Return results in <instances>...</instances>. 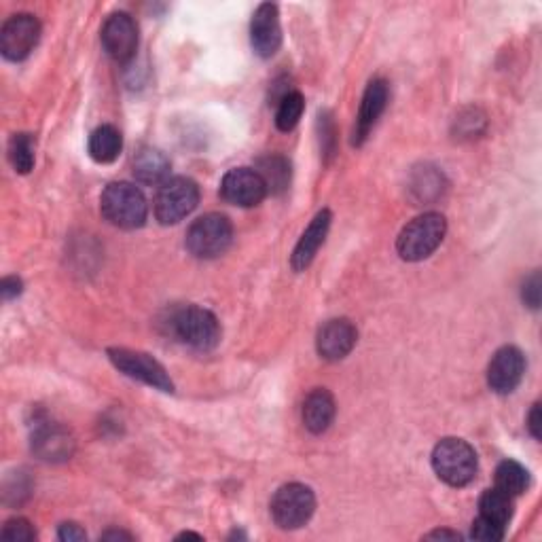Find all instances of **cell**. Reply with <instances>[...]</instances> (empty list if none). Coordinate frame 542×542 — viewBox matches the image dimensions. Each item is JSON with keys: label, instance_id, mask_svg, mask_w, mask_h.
I'll return each mask as SVG.
<instances>
[{"label": "cell", "instance_id": "obj_10", "mask_svg": "<svg viewBox=\"0 0 542 542\" xmlns=\"http://www.w3.org/2000/svg\"><path fill=\"white\" fill-rule=\"evenodd\" d=\"M102 45L115 62H130L138 49V26L134 17L121 11L108 17L102 26Z\"/></svg>", "mask_w": 542, "mask_h": 542}, {"label": "cell", "instance_id": "obj_1", "mask_svg": "<svg viewBox=\"0 0 542 542\" xmlns=\"http://www.w3.org/2000/svg\"><path fill=\"white\" fill-rule=\"evenodd\" d=\"M100 210L104 219L119 229H138L149 214L147 200L132 183L108 185L100 197Z\"/></svg>", "mask_w": 542, "mask_h": 542}, {"label": "cell", "instance_id": "obj_29", "mask_svg": "<svg viewBox=\"0 0 542 542\" xmlns=\"http://www.w3.org/2000/svg\"><path fill=\"white\" fill-rule=\"evenodd\" d=\"M58 538H60L62 542H79V540H85L87 534H85V530L79 526V523L66 521V523H62L60 530H58Z\"/></svg>", "mask_w": 542, "mask_h": 542}, {"label": "cell", "instance_id": "obj_24", "mask_svg": "<svg viewBox=\"0 0 542 542\" xmlns=\"http://www.w3.org/2000/svg\"><path fill=\"white\" fill-rule=\"evenodd\" d=\"M36 142L32 134H15L9 142V161L17 174H30L34 168Z\"/></svg>", "mask_w": 542, "mask_h": 542}, {"label": "cell", "instance_id": "obj_21", "mask_svg": "<svg viewBox=\"0 0 542 542\" xmlns=\"http://www.w3.org/2000/svg\"><path fill=\"white\" fill-rule=\"evenodd\" d=\"M255 170L261 174L263 183L267 187V193L280 195L288 189V185H291V161L282 155L261 157L257 161Z\"/></svg>", "mask_w": 542, "mask_h": 542}, {"label": "cell", "instance_id": "obj_31", "mask_svg": "<svg viewBox=\"0 0 542 542\" xmlns=\"http://www.w3.org/2000/svg\"><path fill=\"white\" fill-rule=\"evenodd\" d=\"M528 428L532 432V437L536 441H540V437H542V418H540V405L538 403L532 407V411L528 415Z\"/></svg>", "mask_w": 542, "mask_h": 542}, {"label": "cell", "instance_id": "obj_13", "mask_svg": "<svg viewBox=\"0 0 542 542\" xmlns=\"http://www.w3.org/2000/svg\"><path fill=\"white\" fill-rule=\"evenodd\" d=\"M250 43L259 58L267 60L276 56L282 45V28H280V13L278 7L271 3L259 5L252 15L250 22Z\"/></svg>", "mask_w": 542, "mask_h": 542}, {"label": "cell", "instance_id": "obj_2", "mask_svg": "<svg viewBox=\"0 0 542 542\" xmlns=\"http://www.w3.org/2000/svg\"><path fill=\"white\" fill-rule=\"evenodd\" d=\"M447 233V221L439 212H426L413 219L396 240V250L405 261H424L435 252Z\"/></svg>", "mask_w": 542, "mask_h": 542}, {"label": "cell", "instance_id": "obj_32", "mask_svg": "<svg viewBox=\"0 0 542 542\" xmlns=\"http://www.w3.org/2000/svg\"><path fill=\"white\" fill-rule=\"evenodd\" d=\"M100 540H132V534L117 532V530H108L106 534L100 536Z\"/></svg>", "mask_w": 542, "mask_h": 542}, {"label": "cell", "instance_id": "obj_19", "mask_svg": "<svg viewBox=\"0 0 542 542\" xmlns=\"http://www.w3.org/2000/svg\"><path fill=\"white\" fill-rule=\"evenodd\" d=\"M170 159L153 147H142L134 155V176L144 185H164L170 178Z\"/></svg>", "mask_w": 542, "mask_h": 542}, {"label": "cell", "instance_id": "obj_28", "mask_svg": "<svg viewBox=\"0 0 542 542\" xmlns=\"http://www.w3.org/2000/svg\"><path fill=\"white\" fill-rule=\"evenodd\" d=\"M540 297H542V282H540L538 271H534V274L530 278H526V282H523L521 299L528 307H532V310H538Z\"/></svg>", "mask_w": 542, "mask_h": 542}, {"label": "cell", "instance_id": "obj_18", "mask_svg": "<svg viewBox=\"0 0 542 542\" xmlns=\"http://www.w3.org/2000/svg\"><path fill=\"white\" fill-rule=\"evenodd\" d=\"M335 399L329 390L316 388L303 403V424L312 435L327 432L335 420Z\"/></svg>", "mask_w": 542, "mask_h": 542}, {"label": "cell", "instance_id": "obj_26", "mask_svg": "<svg viewBox=\"0 0 542 542\" xmlns=\"http://www.w3.org/2000/svg\"><path fill=\"white\" fill-rule=\"evenodd\" d=\"M3 538L9 542H32V540H36V532L28 519L15 517L5 523Z\"/></svg>", "mask_w": 542, "mask_h": 542}, {"label": "cell", "instance_id": "obj_3", "mask_svg": "<svg viewBox=\"0 0 542 542\" xmlns=\"http://www.w3.org/2000/svg\"><path fill=\"white\" fill-rule=\"evenodd\" d=\"M432 468L441 481L451 487H464L477 475V454L475 449L462 439L447 437L437 443L432 451Z\"/></svg>", "mask_w": 542, "mask_h": 542}, {"label": "cell", "instance_id": "obj_12", "mask_svg": "<svg viewBox=\"0 0 542 542\" xmlns=\"http://www.w3.org/2000/svg\"><path fill=\"white\" fill-rule=\"evenodd\" d=\"M526 373V356L515 346L500 348L490 367H487V384L496 394H511Z\"/></svg>", "mask_w": 542, "mask_h": 542}, {"label": "cell", "instance_id": "obj_7", "mask_svg": "<svg viewBox=\"0 0 542 542\" xmlns=\"http://www.w3.org/2000/svg\"><path fill=\"white\" fill-rule=\"evenodd\" d=\"M269 509L282 530H297L312 519L316 511V496L312 487L303 483H286L271 498Z\"/></svg>", "mask_w": 542, "mask_h": 542}, {"label": "cell", "instance_id": "obj_22", "mask_svg": "<svg viewBox=\"0 0 542 542\" xmlns=\"http://www.w3.org/2000/svg\"><path fill=\"white\" fill-rule=\"evenodd\" d=\"M479 517L496 523L500 528H507L513 517V498L509 494L500 492L498 487L487 490L479 500Z\"/></svg>", "mask_w": 542, "mask_h": 542}, {"label": "cell", "instance_id": "obj_15", "mask_svg": "<svg viewBox=\"0 0 542 542\" xmlns=\"http://www.w3.org/2000/svg\"><path fill=\"white\" fill-rule=\"evenodd\" d=\"M358 341L356 327L348 318H335L324 322L318 337H316V350L318 354L329 360V363H337V360L346 358Z\"/></svg>", "mask_w": 542, "mask_h": 542}, {"label": "cell", "instance_id": "obj_27", "mask_svg": "<svg viewBox=\"0 0 542 542\" xmlns=\"http://www.w3.org/2000/svg\"><path fill=\"white\" fill-rule=\"evenodd\" d=\"M504 534H507V528H500V526H496V523L487 521L483 517L475 519L473 530H471V536L475 540H483V542H498L504 538Z\"/></svg>", "mask_w": 542, "mask_h": 542}, {"label": "cell", "instance_id": "obj_30", "mask_svg": "<svg viewBox=\"0 0 542 542\" xmlns=\"http://www.w3.org/2000/svg\"><path fill=\"white\" fill-rule=\"evenodd\" d=\"M22 280L20 278H15V276H9L5 278L3 282H0V293H3V299H13L22 293Z\"/></svg>", "mask_w": 542, "mask_h": 542}, {"label": "cell", "instance_id": "obj_11", "mask_svg": "<svg viewBox=\"0 0 542 542\" xmlns=\"http://www.w3.org/2000/svg\"><path fill=\"white\" fill-rule=\"evenodd\" d=\"M221 195L225 202L233 206L252 208L265 200L267 187L257 170L233 168L221 180Z\"/></svg>", "mask_w": 542, "mask_h": 542}, {"label": "cell", "instance_id": "obj_16", "mask_svg": "<svg viewBox=\"0 0 542 542\" xmlns=\"http://www.w3.org/2000/svg\"><path fill=\"white\" fill-rule=\"evenodd\" d=\"M388 96H390V89H388V83L384 79H373L367 89H365V96H363V102H360V113H358V119H356V128H354V144L356 147H360L363 144L371 130L375 128L377 119L382 117V113L386 111V104H388Z\"/></svg>", "mask_w": 542, "mask_h": 542}, {"label": "cell", "instance_id": "obj_25", "mask_svg": "<svg viewBox=\"0 0 542 542\" xmlns=\"http://www.w3.org/2000/svg\"><path fill=\"white\" fill-rule=\"evenodd\" d=\"M303 111H305V98L299 92L284 94L276 113V128L280 132L295 130Z\"/></svg>", "mask_w": 542, "mask_h": 542}, {"label": "cell", "instance_id": "obj_6", "mask_svg": "<svg viewBox=\"0 0 542 542\" xmlns=\"http://www.w3.org/2000/svg\"><path fill=\"white\" fill-rule=\"evenodd\" d=\"M197 204H200V187L195 180L185 176L168 178L157 191L155 216L161 225H176L185 221Z\"/></svg>", "mask_w": 542, "mask_h": 542}, {"label": "cell", "instance_id": "obj_34", "mask_svg": "<svg viewBox=\"0 0 542 542\" xmlns=\"http://www.w3.org/2000/svg\"><path fill=\"white\" fill-rule=\"evenodd\" d=\"M183 538H195V540H202L200 534H193V532H185V534H180L178 540H183Z\"/></svg>", "mask_w": 542, "mask_h": 542}, {"label": "cell", "instance_id": "obj_8", "mask_svg": "<svg viewBox=\"0 0 542 542\" xmlns=\"http://www.w3.org/2000/svg\"><path fill=\"white\" fill-rule=\"evenodd\" d=\"M106 354L123 375H128L136 379V382L147 384L159 392H174V382L168 371L164 369V365H159L153 356L128 348H111Z\"/></svg>", "mask_w": 542, "mask_h": 542}, {"label": "cell", "instance_id": "obj_23", "mask_svg": "<svg viewBox=\"0 0 542 542\" xmlns=\"http://www.w3.org/2000/svg\"><path fill=\"white\" fill-rule=\"evenodd\" d=\"M496 487L511 498L521 496L530 487V473L515 460H504L496 468Z\"/></svg>", "mask_w": 542, "mask_h": 542}, {"label": "cell", "instance_id": "obj_4", "mask_svg": "<svg viewBox=\"0 0 542 542\" xmlns=\"http://www.w3.org/2000/svg\"><path fill=\"white\" fill-rule=\"evenodd\" d=\"M170 327L178 341H183L185 346L200 352L214 350L221 341L219 320H216L212 312L197 305H187L183 310H178L172 316Z\"/></svg>", "mask_w": 542, "mask_h": 542}, {"label": "cell", "instance_id": "obj_33", "mask_svg": "<svg viewBox=\"0 0 542 542\" xmlns=\"http://www.w3.org/2000/svg\"><path fill=\"white\" fill-rule=\"evenodd\" d=\"M428 540H435V538H449V540H460V534L458 532H449V530H437V532H430L426 536Z\"/></svg>", "mask_w": 542, "mask_h": 542}, {"label": "cell", "instance_id": "obj_20", "mask_svg": "<svg viewBox=\"0 0 542 542\" xmlns=\"http://www.w3.org/2000/svg\"><path fill=\"white\" fill-rule=\"evenodd\" d=\"M123 149L121 132L115 125H100L89 136V155L98 164H113Z\"/></svg>", "mask_w": 542, "mask_h": 542}, {"label": "cell", "instance_id": "obj_14", "mask_svg": "<svg viewBox=\"0 0 542 542\" xmlns=\"http://www.w3.org/2000/svg\"><path fill=\"white\" fill-rule=\"evenodd\" d=\"M32 451L43 462H66L75 454V437L60 424L41 422L32 432Z\"/></svg>", "mask_w": 542, "mask_h": 542}, {"label": "cell", "instance_id": "obj_9", "mask_svg": "<svg viewBox=\"0 0 542 542\" xmlns=\"http://www.w3.org/2000/svg\"><path fill=\"white\" fill-rule=\"evenodd\" d=\"M41 41V22L30 13H17L0 30V51L9 62H22Z\"/></svg>", "mask_w": 542, "mask_h": 542}, {"label": "cell", "instance_id": "obj_17", "mask_svg": "<svg viewBox=\"0 0 542 542\" xmlns=\"http://www.w3.org/2000/svg\"><path fill=\"white\" fill-rule=\"evenodd\" d=\"M331 221H333L331 212L329 210H320L314 216V221L310 223V227L303 231V236L297 242V246L293 250V257H291V265H293L295 271H305L307 267L312 265L314 257L318 255L320 246L324 244V240H327V236H329Z\"/></svg>", "mask_w": 542, "mask_h": 542}, {"label": "cell", "instance_id": "obj_5", "mask_svg": "<svg viewBox=\"0 0 542 542\" xmlns=\"http://www.w3.org/2000/svg\"><path fill=\"white\" fill-rule=\"evenodd\" d=\"M233 242L231 221L223 214H204L187 231V250L197 259H216L227 252Z\"/></svg>", "mask_w": 542, "mask_h": 542}]
</instances>
